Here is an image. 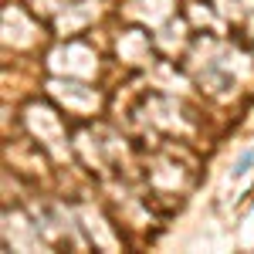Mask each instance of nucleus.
Segmentation results:
<instances>
[{
  "label": "nucleus",
  "mask_w": 254,
  "mask_h": 254,
  "mask_svg": "<svg viewBox=\"0 0 254 254\" xmlns=\"http://www.w3.org/2000/svg\"><path fill=\"white\" fill-rule=\"evenodd\" d=\"M251 163H254V146H251V149H244V153L237 156V163H234V170H231V173H234V176H244L248 170H251Z\"/></svg>",
  "instance_id": "1"
}]
</instances>
